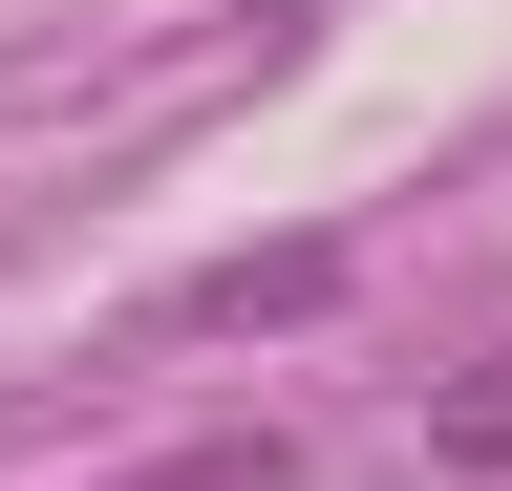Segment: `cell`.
I'll return each instance as SVG.
<instances>
[{"mask_svg": "<svg viewBox=\"0 0 512 491\" xmlns=\"http://www.w3.org/2000/svg\"><path fill=\"white\" fill-rule=\"evenodd\" d=\"M427 449H448V470H512V363H470V385L427 406Z\"/></svg>", "mask_w": 512, "mask_h": 491, "instance_id": "2", "label": "cell"}, {"mask_svg": "<svg viewBox=\"0 0 512 491\" xmlns=\"http://www.w3.org/2000/svg\"><path fill=\"white\" fill-rule=\"evenodd\" d=\"M150 491H299L278 449H192V470H150Z\"/></svg>", "mask_w": 512, "mask_h": 491, "instance_id": "3", "label": "cell"}, {"mask_svg": "<svg viewBox=\"0 0 512 491\" xmlns=\"http://www.w3.org/2000/svg\"><path fill=\"white\" fill-rule=\"evenodd\" d=\"M342 299V235H299V257H235V278H192V321H320Z\"/></svg>", "mask_w": 512, "mask_h": 491, "instance_id": "1", "label": "cell"}]
</instances>
